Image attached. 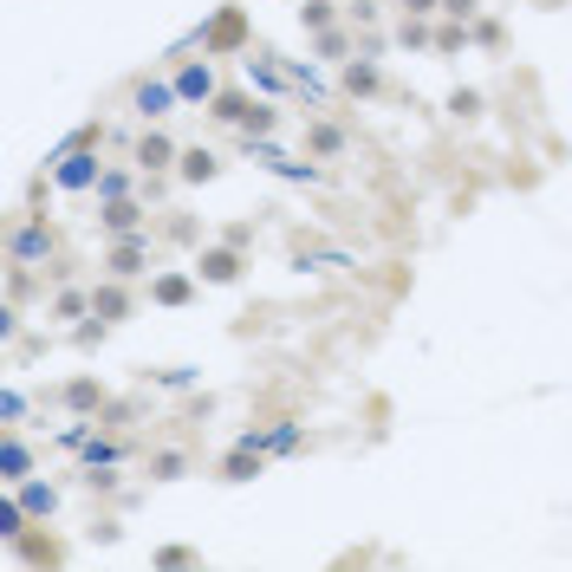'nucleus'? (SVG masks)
<instances>
[{
  "label": "nucleus",
  "instance_id": "nucleus-1",
  "mask_svg": "<svg viewBox=\"0 0 572 572\" xmlns=\"http://www.w3.org/2000/svg\"><path fill=\"white\" fill-rule=\"evenodd\" d=\"M208 117L228 124V130H241V137H274V124H280V111L260 104V98H247V91H215Z\"/></svg>",
  "mask_w": 572,
  "mask_h": 572
},
{
  "label": "nucleus",
  "instance_id": "nucleus-2",
  "mask_svg": "<svg viewBox=\"0 0 572 572\" xmlns=\"http://www.w3.org/2000/svg\"><path fill=\"white\" fill-rule=\"evenodd\" d=\"M91 143H98V130H78V137L52 156V189H72V195H78V189H98V176H104V169H98Z\"/></svg>",
  "mask_w": 572,
  "mask_h": 572
},
{
  "label": "nucleus",
  "instance_id": "nucleus-3",
  "mask_svg": "<svg viewBox=\"0 0 572 572\" xmlns=\"http://www.w3.org/2000/svg\"><path fill=\"white\" fill-rule=\"evenodd\" d=\"M202 52L208 59H228V52H247V13L241 7H221L208 26H202Z\"/></svg>",
  "mask_w": 572,
  "mask_h": 572
},
{
  "label": "nucleus",
  "instance_id": "nucleus-4",
  "mask_svg": "<svg viewBox=\"0 0 572 572\" xmlns=\"http://www.w3.org/2000/svg\"><path fill=\"white\" fill-rule=\"evenodd\" d=\"M52 247H59V234L46 228V215H26V221L7 234V260H20V267H33V260H52Z\"/></svg>",
  "mask_w": 572,
  "mask_h": 572
},
{
  "label": "nucleus",
  "instance_id": "nucleus-5",
  "mask_svg": "<svg viewBox=\"0 0 572 572\" xmlns=\"http://www.w3.org/2000/svg\"><path fill=\"white\" fill-rule=\"evenodd\" d=\"M150 267V234L137 228V234H111V247H104V274L111 280H137Z\"/></svg>",
  "mask_w": 572,
  "mask_h": 572
},
{
  "label": "nucleus",
  "instance_id": "nucleus-6",
  "mask_svg": "<svg viewBox=\"0 0 572 572\" xmlns=\"http://www.w3.org/2000/svg\"><path fill=\"white\" fill-rule=\"evenodd\" d=\"M241 267H247V247H234V241H215V247H202V254H195L202 287H234V280H241Z\"/></svg>",
  "mask_w": 572,
  "mask_h": 572
},
{
  "label": "nucleus",
  "instance_id": "nucleus-7",
  "mask_svg": "<svg viewBox=\"0 0 572 572\" xmlns=\"http://www.w3.org/2000/svg\"><path fill=\"white\" fill-rule=\"evenodd\" d=\"M241 143H247V156H254V163H267V169H274V176H287V182H326V169H319V163H300V156L274 150L267 137H241Z\"/></svg>",
  "mask_w": 572,
  "mask_h": 572
},
{
  "label": "nucleus",
  "instance_id": "nucleus-8",
  "mask_svg": "<svg viewBox=\"0 0 572 572\" xmlns=\"http://www.w3.org/2000/svg\"><path fill=\"white\" fill-rule=\"evenodd\" d=\"M215 91H221V78H215L208 52H202V59H182V65H176V98H182V104H215Z\"/></svg>",
  "mask_w": 572,
  "mask_h": 572
},
{
  "label": "nucleus",
  "instance_id": "nucleus-9",
  "mask_svg": "<svg viewBox=\"0 0 572 572\" xmlns=\"http://www.w3.org/2000/svg\"><path fill=\"white\" fill-rule=\"evenodd\" d=\"M130 104H137V117H143V124H163L182 98H176V78H143V85L130 91Z\"/></svg>",
  "mask_w": 572,
  "mask_h": 572
},
{
  "label": "nucleus",
  "instance_id": "nucleus-10",
  "mask_svg": "<svg viewBox=\"0 0 572 572\" xmlns=\"http://www.w3.org/2000/svg\"><path fill=\"white\" fill-rule=\"evenodd\" d=\"M130 306H137V300H130V287H124V280H111V274H104V280L91 287V319H98V326L130 319Z\"/></svg>",
  "mask_w": 572,
  "mask_h": 572
},
{
  "label": "nucleus",
  "instance_id": "nucleus-11",
  "mask_svg": "<svg viewBox=\"0 0 572 572\" xmlns=\"http://www.w3.org/2000/svg\"><path fill=\"white\" fill-rule=\"evenodd\" d=\"M176 156H182V150H176V143H169L163 130H143V137H137V156H130V163H137L143 176H163V169H176Z\"/></svg>",
  "mask_w": 572,
  "mask_h": 572
},
{
  "label": "nucleus",
  "instance_id": "nucleus-12",
  "mask_svg": "<svg viewBox=\"0 0 572 572\" xmlns=\"http://www.w3.org/2000/svg\"><path fill=\"white\" fill-rule=\"evenodd\" d=\"M143 215H150V208H143L137 195H117V202H104V208H98L104 234H137V228H143Z\"/></svg>",
  "mask_w": 572,
  "mask_h": 572
},
{
  "label": "nucleus",
  "instance_id": "nucleus-13",
  "mask_svg": "<svg viewBox=\"0 0 572 572\" xmlns=\"http://www.w3.org/2000/svg\"><path fill=\"white\" fill-rule=\"evenodd\" d=\"M195 280H202V274H176V267H169V274L150 280V300H156V306H189V300H195Z\"/></svg>",
  "mask_w": 572,
  "mask_h": 572
},
{
  "label": "nucleus",
  "instance_id": "nucleus-14",
  "mask_svg": "<svg viewBox=\"0 0 572 572\" xmlns=\"http://www.w3.org/2000/svg\"><path fill=\"white\" fill-rule=\"evenodd\" d=\"M59 404H65L72 417H98V410H104V384H98V378H72V384L59 391Z\"/></svg>",
  "mask_w": 572,
  "mask_h": 572
},
{
  "label": "nucleus",
  "instance_id": "nucleus-15",
  "mask_svg": "<svg viewBox=\"0 0 572 572\" xmlns=\"http://www.w3.org/2000/svg\"><path fill=\"white\" fill-rule=\"evenodd\" d=\"M345 91H352V98H378V91H384V65H378V59H352V65H345Z\"/></svg>",
  "mask_w": 572,
  "mask_h": 572
},
{
  "label": "nucleus",
  "instance_id": "nucleus-16",
  "mask_svg": "<svg viewBox=\"0 0 572 572\" xmlns=\"http://www.w3.org/2000/svg\"><path fill=\"white\" fill-rule=\"evenodd\" d=\"M176 176H182V182H215V176H221V156L195 143V150H182V156H176Z\"/></svg>",
  "mask_w": 572,
  "mask_h": 572
},
{
  "label": "nucleus",
  "instance_id": "nucleus-17",
  "mask_svg": "<svg viewBox=\"0 0 572 572\" xmlns=\"http://www.w3.org/2000/svg\"><path fill=\"white\" fill-rule=\"evenodd\" d=\"M260 456H267L260 443H234L228 462H221V482H254V475H260Z\"/></svg>",
  "mask_w": 572,
  "mask_h": 572
},
{
  "label": "nucleus",
  "instance_id": "nucleus-18",
  "mask_svg": "<svg viewBox=\"0 0 572 572\" xmlns=\"http://www.w3.org/2000/svg\"><path fill=\"white\" fill-rule=\"evenodd\" d=\"M26 475H33V449H26L20 436H7V449H0V482H7V488H20Z\"/></svg>",
  "mask_w": 572,
  "mask_h": 572
},
{
  "label": "nucleus",
  "instance_id": "nucleus-19",
  "mask_svg": "<svg viewBox=\"0 0 572 572\" xmlns=\"http://www.w3.org/2000/svg\"><path fill=\"white\" fill-rule=\"evenodd\" d=\"M345 143H352V137H345L339 124H313V130H306V150H313V156H326V163H332V156H345Z\"/></svg>",
  "mask_w": 572,
  "mask_h": 572
},
{
  "label": "nucleus",
  "instance_id": "nucleus-20",
  "mask_svg": "<svg viewBox=\"0 0 572 572\" xmlns=\"http://www.w3.org/2000/svg\"><path fill=\"white\" fill-rule=\"evenodd\" d=\"M241 443H260V449H274V456H287V449H300V423H280V430H247Z\"/></svg>",
  "mask_w": 572,
  "mask_h": 572
},
{
  "label": "nucleus",
  "instance_id": "nucleus-21",
  "mask_svg": "<svg viewBox=\"0 0 572 572\" xmlns=\"http://www.w3.org/2000/svg\"><path fill=\"white\" fill-rule=\"evenodd\" d=\"M189 475V449H156L150 456V482H182Z\"/></svg>",
  "mask_w": 572,
  "mask_h": 572
},
{
  "label": "nucleus",
  "instance_id": "nucleus-22",
  "mask_svg": "<svg viewBox=\"0 0 572 572\" xmlns=\"http://www.w3.org/2000/svg\"><path fill=\"white\" fill-rule=\"evenodd\" d=\"M20 501H26L33 521H46V514L59 508V488H52V482H20Z\"/></svg>",
  "mask_w": 572,
  "mask_h": 572
},
{
  "label": "nucleus",
  "instance_id": "nucleus-23",
  "mask_svg": "<svg viewBox=\"0 0 572 572\" xmlns=\"http://www.w3.org/2000/svg\"><path fill=\"white\" fill-rule=\"evenodd\" d=\"M26 521H33V514H26V501H20V495H0V541H7V547L26 534Z\"/></svg>",
  "mask_w": 572,
  "mask_h": 572
},
{
  "label": "nucleus",
  "instance_id": "nucleus-24",
  "mask_svg": "<svg viewBox=\"0 0 572 572\" xmlns=\"http://www.w3.org/2000/svg\"><path fill=\"white\" fill-rule=\"evenodd\" d=\"M52 319H91V293L59 287V293H52Z\"/></svg>",
  "mask_w": 572,
  "mask_h": 572
},
{
  "label": "nucleus",
  "instance_id": "nucleus-25",
  "mask_svg": "<svg viewBox=\"0 0 572 572\" xmlns=\"http://www.w3.org/2000/svg\"><path fill=\"white\" fill-rule=\"evenodd\" d=\"M300 26H306V33L339 26V0H300Z\"/></svg>",
  "mask_w": 572,
  "mask_h": 572
},
{
  "label": "nucleus",
  "instance_id": "nucleus-26",
  "mask_svg": "<svg viewBox=\"0 0 572 572\" xmlns=\"http://www.w3.org/2000/svg\"><path fill=\"white\" fill-rule=\"evenodd\" d=\"M130 189H137V176H130V169H104L91 195H98V202H117V195H130Z\"/></svg>",
  "mask_w": 572,
  "mask_h": 572
},
{
  "label": "nucleus",
  "instance_id": "nucleus-27",
  "mask_svg": "<svg viewBox=\"0 0 572 572\" xmlns=\"http://www.w3.org/2000/svg\"><path fill=\"white\" fill-rule=\"evenodd\" d=\"M449 117H462V124H475V117H482V91H469V85H456V91H449Z\"/></svg>",
  "mask_w": 572,
  "mask_h": 572
},
{
  "label": "nucleus",
  "instance_id": "nucleus-28",
  "mask_svg": "<svg viewBox=\"0 0 572 572\" xmlns=\"http://www.w3.org/2000/svg\"><path fill=\"white\" fill-rule=\"evenodd\" d=\"M475 33H469V20H449V26H436V52H462Z\"/></svg>",
  "mask_w": 572,
  "mask_h": 572
},
{
  "label": "nucleus",
  "instance_id": "nucleus-29",
  "mask_svg": "<svg viewBox=\"0 0 572 572\" xmlns=\"http://www.w3.org/2000/svg\"><path fill=\"white\" fill-rule=\"evenodd\" d=\"M13 560L39 567V560H59V547H52V541H26V534H20V541H13Z\"/></svg>",
  "mask_w": 572,
  "mask_h": 572
},
{
  "label": "nucleus",
  "instance_id": "nucleus-30",
  "mask_svg": "<svg viewBox=\"0 0 572 572\" xmlns=\"http://www.w3.org/2000/svg\"><path fill=\"white\" fill-rule=\"evenodd\" d=\"M397 39H404V46H436V33H430V26H423L417 13H404V26H397Z\"/></svg>",
  "mask_w": 572,
  "mask_h": 572
},
{
  "label": "nucleus",
  "instance_id": "nucleus-31",
  "mask_svg": "<svg viewBox=\"0 0 572 572\" xmlns=\"http://www.w3.org/2000/svg\"><path fill=\"white\" fill-rule=\"evenodd\" d=\"M313 46H319V59H345V46H352V39H345L339 26H326V33H313Z\"/></svg>",
  "mask_w": 572,
  "mask_h": 572
},
{
  "label": "nucleus",
  "instance_id": "nucleus-32",
  "mask_svg": "<svg viewBox=\"0 0 572 572\" xmlns=\"http://www.w3.org/2000/svg\"><path fill=\"white\" fill-rule=\"evenodd\" d=\"M78 449H85V469H111V462L124 456L117 443H78Z\"/></svg>",
  "mask_w": 572,
  "mask_h": 572
},
{
  "label": "nucleus",
  "instance_id": "nucleus-33",
  "mask_svg": "<svg viewBox=\"0 0 572 572\" xmlns=\"http://www.w3.org/2000/svg\"><path fill=\"white\" fill-rule=\"evenodd\" d=\"M469 33H475V46H501V20H482V13H475Z\"/></svg>",
  "mask_w": 572,
  "mask_h": 572
},
{
  "label": "nucleus",
  "instance_id": "nucleus-34",
  "mask_svg": "<svg viewBox=\"0 0 572 572\" xmlns=\"http://www.w3.org/2000/svg\"><path fill=\"white\" fill-rule=\"evenodd\" d=\"M156 384H163V391H189V384H195V371H189V365H176V371H156Z\"/></svg>",
  "mask_w": 572,
  "mask_h": 572
},
{
  "label": "nucleus",
  "instance_id": "nucleus-35",
  "mask_svg": "<svg viewBox=\"0 0 572 572\" xmlns=\"http://www.w3.org/2000/svg\"><path fill=\"white\" fill-rule=\"evenodd\" d=\"M0 417L20 423V417H26V397H20V391H0Z\"/></svg>",
  "mask_w": 572,
  "mask_h": 572
},
{
  "label": "nucleus",
  "instance_id": "nucleus-36",
  "mask_svg": "<svg viewBox=\"0 0 572 572\" xmlns=\"http://www.w3.org/2000/svg\"><path fill=\"white\" fill-rule=\"evenodd\" d=\"M156 567H195V547H163Z\"/></svg>",
  "mask_w": 572,
  "mask_h": 572
},
{
  "label": "nucleus",
  "instance_id": "nucleus-37",
  "mask_svg": "<svg viewBox=\"0 0 572 572\" xmlns=\"http://www.w3.org/2000/svg\"><path fill=\"white\" fill-rule=\"evenodd\" d=\"M443 13H449V20H475V13H482V0H443Z\"/></svg>",
  "mask_w": 572,
  "mask_h": 572
},
{
  "label": "nucleus",
  "instance_id": "nucleus-38",
  "mask_svg": "<svg viewBox=\"0 0 572 572\" xmlns=\"http://www.w3.org/2000/svg\"><path fill=\"white\" fill-rule=\"evenodd\" d=\"M404 13H417V20H430V13H443V0H397Z\"/></svg>",
  "mask_w": 572,
  "mask_h": 572
},
{
  "label": "nucleus",
  "instance_id": "nucleus-39",
  "mask_svg": "<svg viewBox=\"0 0 572 572\" xmlns=\"http://www.w3.org/2000/svg\"><path fill=\"white\" fill-rule=\"evenodd\" d=\"M534 7H567V0H534Z\"/></svg>",
  "mask_w": 572,
  "mask_h": 572
}]
</instances>
